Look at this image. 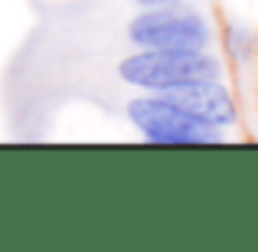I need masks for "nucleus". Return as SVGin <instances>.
<instances>
[{
	"mask_svg": "<svg viewBox=\"0 0 258 252\" xmlns=\"http://www.w3.org/2000/svg\"><path fill=\"white\" fill-rule=\"evenodd\" d=\"M127 39L141 49H206L209 23L193 10L170 7H144V13L127 23Z\"/></svg>",
	"mask_w": 258,
	"mask_h": 252,
	"instance_id": "nucleus-3",
	"label": "nucleus"
},
{
	"mask_svg": "<svg viewBox=\"0 0 258 252\" xmlns=\"http://www.w3.org/2000/svg\"><path fill=\"white\" fill-rule=\"evenodd\" d=\"M167 98L176 102L183 112H189L193 118H200L209 128H229L235 125V102L229 95V88L219 79H200V82H186L167 88Z\"/></svg>",
	"mask_w": 258,
	"mask_h": 252,
	"instance_id": "nucleus-4",
	"label": "nucleus"
},
{
	"mask_svg": "<svg viewBox=\"0 0 258 252\" xmlns=\"http://www.w3.org/2000/svg\"><path fill=\"white\" fill-rule=\"evenodd\" d=\"M118 76L134 88L167 92V88L200 82V79H219L222 66L206 49H141L121 59Z\"/></svg>",
	"mask_w": 258,
	"mask_h": 252,
	"instance_id": "nucleus-1",
	"label": "nucleus"
},
{
	"mask_svg": "<svg viewBox=\"0 0 258 252\" xmlns=\"http://www.w3.org/2000/svg\"><path fill=\"white\" fill-rule=\"evenodd\" d=\"M252 43H255V36H252V30L248 26H229L226 30V49H229V56L235 59V63H248V56H252Z\"/></svg>",
	"mask_w": 258,
	"mask_h": 252,
	"instance_id": "nucleus-5",
	"label": "nucleus"
},
{
	"mask_svg": "<svg viewBox=\"0 0 258 252\" xmlns=\"http://www.w3.org/2000/svg\"><path fill=\"white\" fill-rule=\"evenodd\" d=\"M127 118L151 144H219V128L203 125L189 112H183L164 92L127 102Z\"/></svg>",
	"mask_w": 258,
	"mask_h": 252,
	"instance_id": "nucleus-2",
	"label": "nucleus"
},
{
	"mask_svg": "<svg viewBox=\"0 0 258 252\" xmlns=\"http://www.w3.org/2000/svg\"><path fill=\"white\" fill-rule=\"evenodd\" d=\"M141 7H170V4H180V0H138Z\"/></svg>",
	"mask_w": 258,
	"mask_h": 252,
	"instance_id": "nucleus-6",
	"label": "nucleus"
}]
</instances>
